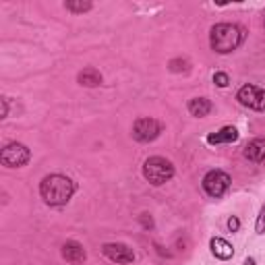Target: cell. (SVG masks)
Wrapping results in <instances>:
<instances>
[{"label": "cell", "instance_id": "1", "mask_svg": "<svg viewBox=\"0 0 265 265\" xmlns=\"http://www.w3.org/2000/svg\"><path fill=\"white\" fill-rule=\"evenodd\" d=\"M75 193V182L64 174H50L40 184V195L48 205H66Z\"/></svg>", "mask_w": 265, "mask_h": 265}, {"label": "cell", "instance_id": "2", "mask_svg": "<svg viewBox=\"0 0 265 265\" xmlns=\"http://www.w3.org/2000/svg\"><path fill=\"white\" fill-rule=\"evenodd\" d=\"M244 40V31L242 27L234 25V23H218L211 27L209 33V44L211 50L218 54H230L242 44Z\"/></svg>", "mask_w": 265, "mask_h": 265}, {"label": "cell", "instance_id": "3", "mask_svg": "<svg viewBox=\"0 0 265 265\" xmlns=\"http://www.w3.org/2000/svg\"><path fill=\"white\" fill-rule=\"evenodd\" d=\"M143 176L147 182H151L153 186L166 184L174 176V166L170 160L162 158V155H153L143 162Z\"/></svg>", "mask_w": 265, "mask_h": 265}, {"label": "cell", "instance_id": "4", "mask_svg": "<svg viewBox=\"0 0 265 265\" xmlns=\"http://www.w3.org/2000/svg\"><path fill=\"white\" fill-rule=\"evenodd\" d=\"M29 160H31L29 147H25L23 143H17V141L4 145L2 153H0V162H2V166H6V168H21V166H25Z\"/></svg>", "mask_w": 265, "mask_h": 265}, {"label": "cell", "instance_id": "5", "mask_svg": "<svg viewBox=\"0 0 265 265\" xmlns=\"http://www.w3.org/2000/svg\"><path fill=\"white\" fill-rule=\"evenodd\" d=\"M201 186H203V191L207 193L209 197L220 199L222 195L228 191V186H230V176L226 174L224 170H209L207 174L203 176Z\"/></svg>", "mask_w": 265, "mask_h": 265}, {"label": "cell", "instance_id": "6", "mask_svg": "<svg viewBox=\"0 0 265 265\" xmlns=\"http://www.w3.org/2000/svg\"><path fill=\"white\" fill-rule=\"evenodd\" d=\"M236 100L244 106V108H251V110H257V112H265V91L257 85H242L238 93H236Z\"/></svg>", "mask_w": 265, "mask_h": 265}, {"label": "cell", "instance_id": "7", "mask_svg": "<svg viewBox=\"0 0 265 265\" xmlns=\"http://www.w3.org/2000/svg\"><path fill=\"white\" fill-rule=\"evenodd\" d=\"M162 122H158L155 118H139L133 124V137L139 143H149L153 139H158L162 133Z\"/></svg>", "mask_w": 265, "mask_h": 265}, {"label": "cell", "instance_id": "8", "mask_svg": "<svg viewBox=\"0 0 265 265\" xmlns=\"http://www.w3.org/2000/svg\"><path fill=\"white\" fill-rule=\"evenodd\" d=\"M102 253L114 263H133V259H135L133 249L122 242H106L102 247Z\"/></svg>", "mask_w": 265, "mask_h": 265}, {"label": "cell", "instance_id": "9", "mask_svg": "<svg viewBox=\"0 0 265 265\" xmlns=\"http://www.w3.org/2000/svg\"><path fill=\"white\" fill-rule=\"evenodd\" d=\"M62 257L68 261V263H83L87 253L83 249V244L75 242V240H68L64 247H62Z\"/></svg>", "mask_w": 265, "mask_h": 265}, {"label": "cell", "instance_id": "10", "mask_svg": "<svg viewBox=\"0 0 265 265\" xmlns=\"http://www.w3.org/2000/svg\"><path fill=\"white\" fill-rule=\"evenodd\" d=\"M209 249H211V253H213V257H215V259H222V261H228V259L232 257V255H234L232 244H230L228 240L220 238V236L211 238V242H209Z\"/></svg>", "mask_w": 265, "mask_h": 265}, {"label": "cell", "instance_id": "11", "mask_svg": "<svg viewBox=\"0 0 265 265\" xmlns=\"http://www.w3.org/2000/svg\"><path fill=\"white\" fill-rule=\"evenodd\" d=\"M238 141V131L234 126H224L218 133L207 135V143L209 145H218V143H234Z\"/></svg>", "mask_w": 265, "mask_h": 265}, {"label": "cell", "instance_id": "12", "mask_svg": "<svg viewBox=\"0 0 265 265\" xmlns=\"http://www.w3.org/2000/svg\"><path fill=\"white\" fill-rule=\"evenodd\" d=\"M244 158L251 162H263L265 160V139H253L244 147Z\"/></svg>", "mask_w": 265, "mask_h": 265}, {"label": "cell", "instance_id": "13", "mask_svg": "<svg viewBox=\"0 0 265 265\" xmlns=\"http://www.w3.org/2000/svg\"><path fill=\"white\" fill-rule=\"evenodd\" d=\"M189 112L191 116H197V118H203V116H207L211 112V102L207 100V97H193V100H189Z\"/></svg>", "mask_w": 265, "mask_h": 265}, {"label": "cell", "instance_id": "14", "mask_svg": "<svg viewBox=\"0 0 265 265\" xmlns=\"http://www.w3.org/2000/svg\"><path fill=\"white\" fill-rule=\"evenodd\" d=\"M77 81H79L81 85H85V87H97L104 79H102V73L97 71V68H83V71L77 75Z\"/></svg>", "mask_w": 265, "mask_h": 265}, {"label": "cell", "instance_id": "15", "mask_svg": "<svg viewBox=\"0 0 265 265\" xmlns=\"http://www.w3.org/2000/svg\"><path fill=\"white\" fill-rule=\"evenodd\" d=\"M64 8H66V11H71V13H75V15H83L87 11H91L93 4L89 2V0H66Z\"/></svg>", "mask_w": 265, "mask_h": 265}, {"label": "cell", "instance_id": "16", "mask_svg": "<svg viewBox=\"0 0 265 265\" xmlns=\"http://www.w3.org/2000/svg\"><path fill=\"white\" fill-rule=\"evenodd\" d=\"M189 60L186 58H172V60L168 62V68H170V73H186L189 71Z\"/></svg>", "mask_w": 265, "mask_h": 265}, {"label": "cell", "instance_id": "17", "mask_svg": "<svg viewBox=\"0 0 265 265\" xmlns=\"http://www.w3.org/2000/svg\"><path fill=\"white\" fill-rule=\"evenodd\" d=\"M255 232H257V234L265 232V205H261V209H259L257 222H255Z\"/></svg>", "mask_w": 265, "mask_h": 265}, {"label": "cell", "instance_id": "18", "mask_svg": "<svg viewBox=\"0 0 265 265\" xmlns=\"http://www.w3.org/2000/svg\"><path fill=\"white\" fill-rule=\"evenodd\" d=\"M213 83L218 85V87H228L230 77L226 75V73H215V75H213Z\"/></svg>", "mask_w": 265, "mask_h": 265}, {"label": "cell", "instance_id": "19", "mask_svg": "<svg viewBox=\"0 0 265 265\" xmlns=\"http://www.w3.org/2000/svg\"><path fill=\"white\" fill-rule=\"evenodd\" d=\"M139 222H141L143 228H147V230L153 228V218H151L149 213H141V215H139Z\"/></svg>", "mask_w": 265, "mask_h": 265}, {"label": "cell", "instance_id": "20", "mask_svg": "<svg viewBox=\"0 0 265 265\" xmlns=\"http://www.w3.org/2000/svg\"><path fill=\"white\" fill-rule=\"evenodd\" d=\"M228 230L230 232H238L240 230V220L236 218V215H232V218L228 220Z\"/></svg>", "mask_w": 265, "mask_h": 265}, {"label": "cell", "instance_id": "21", "mask_svg": "<svg viewBox=\"0 0 265 265\" xmlns=\"http://www.w3.org/2000/svg\"><path fill=\"white\" fill-rule=\"evenodd\" d=\"M0 102H2V114H0V118H6L8 116V97H2Z\"/></svg>", "mask_w": 265, "mask_h": 265}, {"label": "cell", "instance_id": "22", "mask_svg": "<svg viewBox=\"0 0 265 265\" xmlns=\"http://www.w3.org/2000/svg\"><path fill=\"white\" fill-rule=\"evenodd\" d=\"M244 265H255V259L253 257H247V259H244Z\"/></svg>", "mask_w": 265, "mask_h": 265}]
</instances>
